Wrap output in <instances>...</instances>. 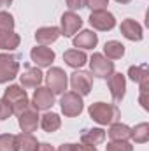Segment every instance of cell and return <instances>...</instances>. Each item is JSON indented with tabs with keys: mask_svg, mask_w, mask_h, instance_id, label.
Here are the masks:
<instances>
[{
	"mask_svg": "<svg viewBox=\"0 0 149 151\" xmlns=\"http://www.w3.org/2000/svg\"><path fill=\"white\" fill-rule=\"evenodd\" d=\"M90 118L97 121L98 125H112L119 119V109L114 104H105V102H95L88 107Z\"/></svg>",
	"mask_w": 149,
	"mask_h": 151,
	"instance_id": "1",
	"label": "cell"
},
{
	"mask_svg": "<svg viewBox=\"0 0 149 151\" xmlns=\"http://www.w3.org/2000/svg\"><path fill=\"white\" fill-rule=\"evenodd\" d=\"M4 100L11 106V109H12L14 114L23 113L25 109L30 107V100H28L27 91H25L21 86H18V84H11L9 88H5V91H4Z\"/></svg>",
	"mask_w": 149,
	"mask_h": 151,
	"instance_id": "2",
	"label": "cell"
},
{
	"mask_svg": "<svg viewBox=\"0 0 149 151\" xmlns=\"http://www.w3.org/2000/svg\"><path fill=\"white\" fill-rule=\"evenodd\" d=\"M46 88H49L53 91V95H63L69 84V77L65 74L63 69L60 67H51L46 74Z\"/></svg>",
	"mask_w": 149,
	"mask_h": 151,
	"instance_id": "3",
	"label": "cell"
},
{
	"mask_svg": "<svg viewBox=\"0 0 149 151\" xmlns=\"http://www.w3.org/2000/svg\"><path fill=\"white\" fill-rule=\"evenodd\" d=\"M60 106H62V113L65 114L67 118H75L82 113V107H84V102H82V97L75 91H65L62 95V100H60Z\"/></svg>",
	"mask_w": 149,
	"mask_h": 151,
	"instance_id": "4",
	"label": "cell"
},
{
	"mask_svg": "<svg viewBox=\"0 0 149 151\" xmlns=\"http://www.w3.org/2000/svg\"><path fill=\"white\" fill-rule=\"evenodd\" d=\"M19 72V62L14 55L0 53V84L12 81Z\"/></svg>",
	"mask_w": 149,
	"mask_h": 151,
	"instance_id": "5",
	"label": "cell"
},
{
	"mask_svg": "<svg viewBox=\"0 0 149 151\" xmlns=\"http://www.w3.org/2000/svg\"><path fill=\"white\" fill-rule=\"evenodd\" d=\"M90 70L100 79H107L114 72V62H111L100 53H93V56L90 58Z\"/></svg>",
	"mask_w": 149,
	"mask_h": 151,
	"instance_id": "6",
	"label": "cell"
},
{
	"mask_svg": "<svg viewBox=\"0 0 149 151\" xmlns=\"http://www.w3.org/2000/svg\"><path fill=\"white\" fill-rule=\"evenodd\" d=\"M70 86L75 93L86 97L93 88V76L86 70H74L70 74Z\"/></svg>",
	"mask_w": 149,
	"mask_h": 151,
	"instance_id": "7",
	"label": "cell"
},
{
	"mask_svg": "<svg viewBox=\"0 0 149 151\" xmlns=\"http://www.w3.org/2000/svg\"><path fill=\"white\" fill-rule=\"evenodd\" d=\"M88 21H90V25L95 30H100V32H107V30H112L116 27V18L107 9H104V11H91Z\"/></svg>",
	"mask_w": 149,
	"mask_h": 151,
	"instance_id": "8",
	"label": "cell"
},
{
	"mask_svg": "<svg viewBox=\"0 0 149 151\" xmlns=\"http://www.w3.org/2000/svg\"><path fill=\"white\" fill-rule=\"evenodd\" d=\"M62 27H60V34L63 37H74L75 34L79 32V28L82 27V19L79 14H75L74 11L63 12L62 14Z\"/></svg>",
	"mask_w": 149,
	"mask_h": 151,
	"instance_id": "9",
	"label": "cell"
},
{
	"mask_svg": "<svg viewBox=\"0 0 149 151\" xmlns=\"http://www.w3.org/2000/svg\"><path fill=\"white\" fill-rule=\"evenodd\" d=\"M54 104V95L49 88H44V86H37V90L34 91V97H32V107L37 109V111H47L49 107H53Z\"/></svg>",
	"mask_w": 149,
	"mask_h": 151,
	"instance_id": "10",
	"label": "cell"
},
{
	"mask_svg": "<svg viewBox=\"0 0 149 151\" xmlns=\"http://www.w3.org/2000/svg\"><path fill=\"white\" fill-rule=\"evenodd\" d=\"M39 121H40V116H39V111L34 109L32 106L28 109H25L23 113L18 114V123H19V128L21 132H27V134H32L35 132L39 127Z\"/></svg>",
	"mask_w": 149,
	"mask_h": 151,
	"instance_id": "11",
	"label": "cell"
},
{
	"mask_svg": "<svg viewBox=\"0 0 149 151\" xmlns=\"http://www.w3.org/2000/svg\"><path fill=\"white\" fill-rule=\"evenodd\" d=\"M30 58H32V62H34L37 67L44 69V67H51V63L54 62L56 55H54V51H53L51 47H47V46H35V47L30 51Z\"/></svg>",
	"mask_w": 149,
	"mask_h": 151,
	"instance_id": "12",
	"label": "cell"
},
{
	"mask_svg": "<svg viewBox=\"0 0 149 151\" xmlns=\"http://www.w3.org/2000/svg\"><path fill=\"white\" fill-rule=\"evenodd\" d=\"M107 84H109V91H111L114 102H121L123 97H125V91H126V79H125V76L119 74V72H112L107 77Z\"/></svg>",
	"mask_w": 149,
	"mask_h": 151,
	"instance_id": "13",
	"label": "cell"
},
{
	"mask_svg": "<svg viewBox=\"0 0 149 151\" xmlns=\"http://www.w3.org/2000/svg\"><path fill=\"white\" fill-rule=\"evenodd\" d=\"M119 30H121L123 37H126L128 40H133V42H139V40H142V37H144V34H142V27H140L135 19H132V18L123 19Z\"/></svg>",
	"mask_w": 149,
	"mask_h": 151,
	"instance_id": "14",
	"label": "cell"
},
{
	"mask_svg": "<svg viewBox=\"0 0 149 151\" xmlns=\"http://www.w3.org/2000/svg\"><path fill=\"white\" fill-rule=\"evenodd\" d=\"M72 44L74 47H81V49H93L98 44V35L91 30H82L77 35H74Z\"/></svg>",
	"mask_w": 149,
	"mask_h": 151,
	"instance_id": "15",
	"label": "cell"
},
{
	"mask_svg": "<svg viewBox=\"0 0 149 151\" xmlns=\"http://www.w3.org/2000/svg\"><path fill=\"white\" fill-rule=\"evenodd\" d=\"M42 79H44V76H42L39 67H28L19 76V83L23 88H37V86H40Z\"/></svg>",
	"mask_w": 149,
	"mask_h": 151,
	"instance_id": "16",
	"label": "cell"
},
{
	"mask_svg": "<svg viewBox=\"0 0 149 151\" xmlns=\"http://www.w3.org/2000/svg\"><path fill=\"white\" fill-rule=\"evenodd\" d=\"M62 34H60V28L58 27H42L35 32V40L39 42V46H47V44H53L54 40H58Z\"/></svg>",
	"mask_w": 149,
	"mask_h": 151,
	"instance_id": "17",
	"label": "cell"
},
{
	"mask_svg": "<svg viewBox=\"0 0 149 151\" xmlns=\"http://www.w3.org/2000/svg\"><path fill=\"white\" fill-rule=\"evenodd\" d=\"M105 141V130L104 128H84L81 132V142L90 146H98Z\"/></svg>",
	"mask_w": 149,
	"mask_h": 151,
	"instance_id": "18",
	"label": "cell"
},
{
	"mask_svg": "<svg viewBox=\"0 0 149 151\" xmlns=\"http://www.w3.org/2000/svg\"><path fill=\"white\" fill-rule=\"evenodd\" d=\"M39 142L37 137H34L32 134L21 132L16 135V151H37L39 150Z\"/></svg>",
	"mask_w": 149,
	"mask_h": 151,
	"instance_id": "19",
	"label": "cell"
},
{
	"mask_svg": "<svg viewBox=\"0 0 149 151\" xmlns=\"http://www.w3.org/2000/svg\"><path fill=\"white\" fill-rule=\"evenodd\" d=\"M63 62L72 67V69H81L86 62H88V56L84 51H79V49H69L63 53Z\"/></svg>",
	"mask_w": 149,
	"mask_h": 151,
	"instance_id": "20",
	"label": "cell"
},
{
	"mask_svg": "<svg viewBox=\"0 0 149 151\" xmlns=\"http://www.w3.org/2000/svg\"><path fill=\"white\" fill-rule=\"evenodd\" d=\"M107 135L111 141H128L130 135H132V128L125 123H112L107 130Z\"/></svg>",
	"mask_w": 149,
	"mask_h": 151,
	"instance_id": "21",
	"label": "cell"
},
{
	"mask_svg": "<svg viewBox=\"0 0 149 151\" xmlns=\"http://www.w3.org/2000/svg\"><path fill=\"white\" fill-rule=\"evenodd\" d=\"M21 39L18 34H14V30H0V49L5 51H12L19 46Z\"/></svg>",
	"mask_w": 149,
	"mask_h": 151,
	"instance_id": "22",
	"label": "cell"
},
{
	"mask_svg": "<svg viewBox=\"0 0 149 151\" xmlns=\"http://www.w3.org/2000/svg\"><path fill=\"white\" fill-rule=\"evenodd\" d=\"M39 125L42 127V130H44V132L53 134V132H56V130L62 127V118H60L56 113H46L42 118H40Z\"/></svg>",
	"mask_w": 149,
	"mask_h": 151,
	"instance_id": "23",
	"label": "cell"
},
{
	"mask_svg": "<svg viewBox=\"0 0 149 151\" xmlns=\"http://www.w3.org/2000/svg\"><path fill=\"white\" fill-rule=\"evenodd\" d=\"M125 55V46L117 40H107L104 46V56L109 60H119Z\"/></svg>",
	"mask_w": 149,
	"mask_h": 151,
	"instance_id": "24",
	"label": "cell"
},
{
	"mask_svg": "<svg viewBox=\"0 0 149 151\" xmlns=\"http://www.w3.org/2000/svg\"><path fill=\"white\" fill-rule=\"evenodd\" d=\"M130 139H133V142L137 144H144L149 139V123H139L132 128V135Z\"/></svg>",
	"mask_w": 149,
	"mask_h": 151,
	"instance_id": "25",
	"label": "cell"
},
{
	"mask_svg": "<svg viewBox=\"0 0 149 151\" xmlns=\"http://www.w3.org/2000/svg\"><path fill=\"white\" fill-rule=\"evenodd\" d=\"M128 77L135 83H144L149 81V72H148V65H132L128 69Z\"/></svg>",
	"mask_w": 149,
	"mask_h": 151,
	"instance_id": "26",
	"label": "cell"
},
{
	"mask_svg": "<svg viewBox=\"0 0 149 151\" xmlns=\"http://www.w3.org/2000/svg\"><path fill=\"white\" fill-rule=\"evenodd\" d=\"M0 151H16V135L0 134Z\"/></svg>",
	"mask_w": 149,
	"mask_h": 151,
	"instance_id": "27",
	"label": "cell"
},
{
	"mask_svg": "<svg viewBox=\"0 0 149 151\" xmlns=\"http://www.w3.org/2000/svg\"><path fill=\"white\" fill-rule=\"evenodd\" d=\"M107 151H133V146L128 141H111L107 144Z\"/></svg>",
	"mask_w": 149,
	"mask_h": 151,
	"instance_id": "28",
	"label": "cell"
},
{
	"mask_svg": "<svg viewBox=\"0 0 149 151\" xmlns=\"http://www.w3.org/2000/svg\"><path fill=\"white\" fill-rule=\"evenodd\" d=\"M0 30H14V18L5 11H0Z\"/></svg>",
	"mask_w": 149,
	"mask_h": 151,
	"instance_id": "29",
	"label": "cell"
},
{
	"mask_svg": "<svg viewBox=\"0 0 149 151\" xmlns=\"http://www.w3.org/2000/svg\"><path fill=\"white\" fill-rule=\"evenodd\" d=\"M149 88V81H144V83H140V97H139V100H140V106L148 111L149 109V104H148V90Z\"/></svg>",
	"mask_w": 149,
	"mask_h": 151,
	"instance_id": "30",
	"label": "cell"
},
{
	"mask_svg": "<svg viewBox=\"0 0 149 151\" xmlns=\"http://www.w3.org/2000/svg\"><path fill=\"white\" fill-rule=\"evenodd\" d=\"M109 0H86V7H90L91 11H104L107 9Z\"/></svg>",
	"mask_w": 149,
	"mask_h": 151,
	"instance_id": "31",
	"label": "cell"
},
{
	"mask_svg": "<svg viewBox=\"0 0 149 151\" xmlns=\"http://www.w3.org/2000/svg\"><path fill=\"white\" fill-rule=\"evenodd\" d=\"M12 109H11V106L4 100V99H0V119L4 121V119H9L11 116H12Z\"/></svg>",
	"mask_w": 149,
	"mask_h": 151,
	"instance_id": "32",
	"label": "cell"
},
{
	"mask_svg": "<svg viewBox=\"0 0 149 151\" xmlns=\"http://www.w3.org/2000/svg\"><path fill=\"white\" fill-rule=\"evenodd\" d=\"M67 7L70 11H79L82 7H86V0H67Z\"/></svg>",
	"mask_w": 149,
	"mask_h": 151,
	"instance_id": "33",
	"label": "cell"
},
{
	"mask_svg": "<svg viewBox=\"0 0 149 151\" xmlns=\"http://www.w3.org/2000/svg\"><path fill=\"white\" fill-rule=\"evenodd\" d=\"M75 151H97V146H90V144H75Z\"/></svg>",
	"mask_w": 149,
	"mask_h": 151,
	"instance_id": "34",
	"label": "cell"
},
{
	"mask_svg": "<svg viewBox=\"0 0 149 151\" xmlns=\"http://www.w3.org/2000/svg\"><path fill=\"white\" fill-rule=\"evenodd\" d=\"M37 151H56L51 144H47V142H42V144H39V150Z\"/></svg>",
	"mask_w": 149,
	"mask_h": 151,
	"instance_id": "35",
	"label": "cell"
},
{
	"mask_svg": "<svg viewBox=\"0 0 149 151\" xmlns=\"http://www.w3.org/2000/svg\"><path fill=\"white\" fill-rule=\"evenodd\" d=\"M56 151H75V144H62Z\"/></svg>",
	"mask_w": 149,
	"mask_h": 151,
	"instance_id": "36",
	"label": "cell"
},
{
	"mask_svg": "<svg viewBox=\"0 0 149 151\" xmlns=\"http://www.w3.org/2000/svg\"><path fill=\"white\" fill-rule=\"evenodd\" d=\"M11 4H12V0H0V7H7Z\"/></svg>",
	"mask_w": 149,
	"mask_h": 151,
	"instance_id": "37",
	"label": "cell"
},
{
	"mask_svg": "<svg viewBox=\"0 0 149 151\" xmlns=\"http://www.w3.org/2000/svg\"><path fill=\"white\" fill-rule=\"evenodd\" d=\"M116 2H117V4H130L132 0H116Z\"/></svg>",
	"mask_w": 149,
	"mask_h": 151,
	"instance_id": "38",
	"label": "cell"
}]
</instances>
